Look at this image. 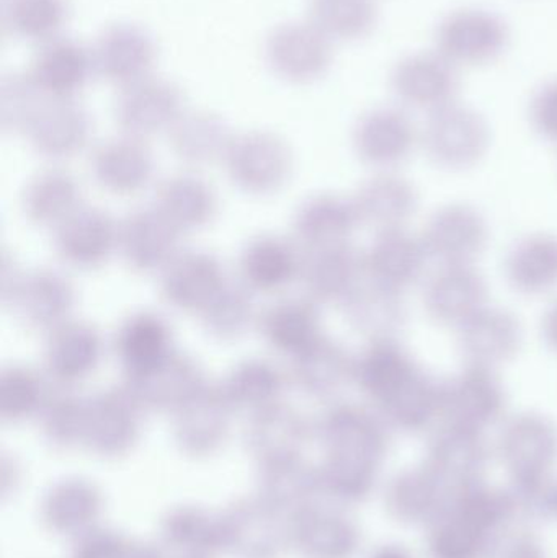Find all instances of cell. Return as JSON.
<instances>
[{"label":"cell","mask_w":557,"mask_h":558,"mask_svg":"<svg viewBox=\"0 0 557 558\" xmlns=\"http://www.w3.org/2000/svg\"><path fill=\"white\" fill-rule=\"evenodd\" d=\"M313 426L324 449L320 488L347 504L368 497L388 452L389 428L378 412L334 403Z\"/></svg>","instance_id":"obj_1"},{"label":"cell","mask_w":557,"mask_h":558,"mask_svg":"<svg viewBox=\"0 0 557 558\" xmlns=\"http://www.w3.org/2000/svg\"><path fill=\"white\" fill-rule=\"evenodd\" d=\"M517 517L510 492L480 484L450 501L428 526L432 558H486L491 544Z\"/></svg>","instance_id":"obj_2"},{"label":"cell","mask_w":557,"mask_h":558,"mask_svg":"<svg viewBox=\"0 0 557 558\" xmlns=\"http://www.w3.org/2000/svg\"><path fill=\"white\" fill-rule=\"evenodd\" d=\"M422 146L434 166L448 172H464L486 157L491 128L480 111L457 101L428 114Z\"/></svg>","instance_id":"obj_3"},{"label":"cell","mask_w":557,"mask_h":558,"mask_svg":"<svg viewBox=\"0 0 557 558\" xmlns=\"http://www.w3.org/2000/svg\"><path fill=\"white\" fill-rule=\"evenodd\" d=\"M222 166L241 192L270 196L290 182L294 159L290 146L277 134L249 131L234 136Z\"/></svg>","instance_id":"obj_4"},{"label":"cell","mask_w":557,"mask_h":558,"mask_svg":"<svg viewBox=\"0 0 557 558\" xmlns=\"http://www.w3.org/2000/svg\"><path fill=\"white\" fill-rule=\"evenodd\" d=\"M499 456L513 485L548 484L557 462V428L548 416L525 412L504 425Z\"/></svg>","instance_id":"obj_5"},{"label":"cell","mask_w":557,"mask_h":558,"mask_svg":"<svg viewBox=\"0 0 557 558\" xmlns=\"http://www.w3.org/2000/svg\"><path fill=\"white\" fill-rule=\"evenodd\" d=\"M507 396L497 371L464 366L441 383V420L447 425L484 433L506 413Z\"/></svg>","instance_id":"obj_6"},{"label":"cell","mask_w":557,"mask_h":558,"mask_svg":"<svg viewBox=\"0 0 557 558\" xmlns=\"http://www.w3.org/2000/svg\"><path fill=\"white\" fill-rule=\"evenodd\" d=\"M143 407L126 387H111L87 399L82 446L101 458L126 456L140 441Z\"/></svg>","instance_id":"obj_7"},{"label":"cell","mask_w":557,"mask_h":558,"mask_svg":"<svg viewBox=\"0 0 557 558\" xmlns=\"http://www.w3.org/2000/svg\"><path fill=\"white\" fill-rule=\"evenodd\" d=\"M437 51L455 65H480L499 58L510 41L504 19L483 9H463L441 20Z\"/></svg>","instance_id":"obj_8"},{"label":"cell","mask_w":557,"mask_h":558,"mask_svg":"<svg viewBox=\"0 0 557 558\" xmlns=\"http://www.w3.org/2000/svg\"><path fill=\"white\" fill-rule=\"evenodd\" d=\"M421 238L431 262L440 267H467L486 251L489 225L474 206L451 203L432 215Z\"/></svg>","instance_id":"obj_9"},{"label":"cell","mask_w":557,"mask_h":558,"mask_svg":"<svg viewBox=\"0 0 557 558\" xmlns=\"http://www.w3.org/2000/svg\"><path fill=\"white\" fill-rule=\"evenodd\" d=\"M265 58L283 81L310 84L329 71L332 39L313 22L284 23L268 35Z\"/></svg>","instance_id":"obj_10"},{"label":"cell","mask_w":557,"mask_h":558,"mask_svg":"<svg viewBox=\"0 0 557 558\" xmlns=\"http://www.w3.org/2000/svg\"><path fill=\"white\" fill-rule=\"evenodd\" d=\"M185 113V98L173 82L146 77L121 90L117 123L123 134L147 141L170 133Z\"/></svg>","instance_id":"obj_11"},{"label":"cell","mask_w":557,"mask_h":558,"mask_svg":"<svg viewBox=\"0 0 557 558\" xmlns=\"http://www.w3.org/2000/svg\"><path fill=\"white\" fill-rule=\"evenodd\" d=\"M208 384L198 361L173 351L153 366L126 374L124 387L144 412L169 413L189 402Z\"/></svg>","instance_id":"obj_12"},{"label":"cell","mask_w":557,"mask_h":558,"mask_svg":"<svg viewBox=\"0 0 557 558\" xmlns=\"http://www.w3.org/2000/svg\"><path fill=\"white\" fill-rule=\"evenodd\" d=\"M483 435L445 423L432 439L424 465L450 495L451 500L483 484L489 461V449Z\"/></svg>","instance_id":"obj_13"},{"label":"cell","mask_w":557,"mask_h":558,"mask_svg":"<svg viewBox=\"0 0 557 558\" xmlns=\"http://www.w3.org/2000/svg\"><path fill=\"white\" fill-rule=\"evenodd\" d=\"M391 87L404 107L432 114L457 104L460 75L457 65L437 49L434 52H415L396 64Z\"/></svg>","instance_id":"obj_14"},{"label":"cell","mask_w":557,"mask_h":558,"mask_svg":"<svg viewBox=\"0 0 557 558\" xmlns=\"http://www.w3.org/2000/svg\"><path fill=\"white\" fill-rule=\"evenodd\" d=\"M56 254L75 270H97L118 254V221L107 211L82 203L52 229Z\"/></svg>","instance_id":"obj_15"},{"label":"cell","mask_w":557,"mask_h":558,"mask_svg":"<svg viewBox=\"0 0 557 558\" xmlns=\"http://www.w3.org/2000/svg\"><path fill=\"white\" fill-rule=\"evenodd\" d=\"M353 150L365 166L392 172L411 159L419 143L411 117L401 108L379 107L366 111L353 128Z\"/></svg>","instance_id":"obj_16"},{"label":"cell","mask_w":557,"mask_h":558,"mask_svg":"<svg viewBox=\"0 0 557 558\" xmlns=\"http://www.w3.org/2000/svg\"><path fill=\"white\" fill-rule=\"evenodd\" d=\"M104 351V338L98 328L71 318L45 335L43 373L52 386H78L98 369Z\"/></svg>","instance_id":"obj_17"},{"label":"cell","mask_w":557,"mask_h":558,"mask_svg":"<svg viewBox=\"0 0 557 558\" xmlns=\"http://www.w3.org/2000/svg\"><path fill=\"white\" fill-rule=\"evenodd\" d=\"M7 305L23 327L48 335L74 318L75 289L61 271L38 268L25 271Z\"/></svg>","instance_id":"obj_18"},{"label":"cell","mask_w":557,"mask_h":558,"mask_svg":"<svg viewBox=\"0 0 557 558\" xmlns=\"http://www.w3.org/2000/svg\"><path fill=\"white\" fill-rule=\"evenodd\" d=\"M180 234L154 206L118 221V254L137 274L159 275L179 254Z\"/></svg>","instance_id":"obj_19"},{"label":"cell","mask_w":557,"mask_h":558,"mask_svg":"<svg viewBox=\"0 0 557 558\" xmlns=\"http://www.w3.org/2000/svg\"><path fill=\"white\" fill-rule=\"evenodd\" d=\"M457 330L458 348L467 366L497 371L510 363L522 348L519 318L497 305L487 304Z\"/></svg>","instance_id":"obj_20"},{"label":"cell","mask_w":557,"mask_h":558,"mask_svg":"<svg viewBox=\"0 0 557 558\" xmlns=\"http://www.w3.org/2000/svg\"><path fill=\"white\" fill-rule=\"evenodd\" d=\"M159 278L160 294L167 304L196 315L229 281L221 262L205 251H180Z\"/></svg>","instance_id":"obj_21"},{"label":"cell","mask_w":557,"mask_h":558,"mask_svg":"<svg viewBox=\"0 0 557 558\" xmlns=\"http://www.w3.org/2000/svg\"><path fill=\"white\" fill-rule=\"evenodd\" d=\"M428 262L422 238L408 229L376 232L363 254L365 278L401 294L424 278Z\"/></svg>","instance_id":"obj_22"},{"label":"cell","mask_w":557,"mask_h":558,"mask_svg":"<svg viewBox=\"0 0 557 558\" xmlns=\"http://www.w3.org/2000/svg\"><path fill=\"white\" fill-rule=\"evenodd\" d=\"M234 413L219 386L206 384L172 415L173 438L186 454L203 458L213 454L228 438Z\"/></svg>","instance_id":"obj_23"},{"label":"cell","mask_w":557,"mask_h":558,"mask_svg":"<svg viewBox=\"0 0 557 558\" xmlns=\"http://www.w3.org/2000/svg\"><path fill=\"white\" fill-rule=\"evenodd\" d=\"M304 251L293 239L261 234L251 239L239 255V281L249 291L274 294L301 278Z\"/></svg>","instance_id":"obj_24"},{"label":"cell","mask_w":557,"mask_h":558,"mask_svg":"<svg viewBox=\"0 0 557 558\" xmlns=\"http://www.w3.org/2000/svg\"><path fill=\"white\" fill-rule=\"evenodd\" d=\"M156 58L154 39L136 25L110 26L92 48L95 72L123 88L150 77Z\"/></svg>","instance_id":"obj_25"},{"label":"cell","mask_w":557,"mask_h":558,"mask_svg":"<svg viewBox=\"0 0 557 558\" xmlns=\"http://www.w3.org/2000/svg\"><path fill=\"white\" fill-rule=\"evenodd\" d=\"M25 136L43 159L51 162L72 159L90 143V114L74 100L46 98Z\"/></svg>","instance_id":"obj_26"},{"label":"cell","mask_w":557,"mask_h":558,"mask_svg":"<svg viewBox=\"0 0 557 558\" xmlns=\"http://www.w3.org/2000/svg\"><path fill=\"white\" fill-rule=\"evenodd\" d=\"M278 508L262 498L235 505L219 518L222 547L241 558H278L290 543V527L284 530Z\"/></svg>","instance_id":"obj_27"},{"label":"cell","mask_w":557,"mask_h":558,"mask_svg":"<svg viewBox=\"0 0 557 558\" xmlns=\"http://www.w3.org/2000/svg\"><path fill=\"white\" fill-rule=\"evenodd\" d=\"M487 304L489 288L474 265L440 267L425 284V312L444 327L460 328Z\"/></svg>","instance_id":"obj_28"},{"label":"cell","mask_w":557,"mask_h":558,"mask_svg":"<svg viewBox=\"0 0 557 558\" xmlns=\"http://www.w3.org/2000/svg\"><path fill=\"white\" fill-rule=\"evenodd\" d=\"M90 170L95 182L105 192L131 196L153 183L156 162L146 141L121 134L94 150Z\"/></svg>","instance_id":"obj_29"},{"label":"cell","mask_w":557,"mask_h":558,"mask_svg":"<svg viewBox=\"0 0 557 558\" xmlns=\"http://www.w3.org/2000/svg\"><path fill=\"white\" fill-rule=\"evenodd\" d=\"M290 543L304 558H350L359 549L360 533L342 511L307 501L294 511Z\"/></svg>","instance_id":"obj_30"},{"label":"cell","mask_w":557,"mask_h":558,"mask_svg":"<svg viewBox=\"0 0 557 558\" xmlns=\"http://www.w3.org/2000/svg\"><path fill=\"white\" fill-rule=\"evenodd\" d=\"M301 282L317 304L340 305L365 279L363 254L350 244L304 252Z\"/></svg>","instance_id":"obj_31"},{"label":"cell","mask_w":557,"mask_h":558,"mask_svg":"<svg viewBox=\"0 0 557 558\" xmlns=\"http://www.w3.org/2000/svg\"><path fill=\"white\" fill-rule=\"evenodd\" d=\"M311 435H314V426L303 413L281 400L252 413L245 439L249 451L261 465H267L300 459Z\"/></svg>","instance_id":"obj_32"},{"label":"cell","mask_w":557,"mask_h":558,"mask_svg":"<svg viewBox=\"0 0 557 558\" xmlns=\"http://www.w3.org/2000/svg\"><path fill=\"white\" fill-rule=\"evenodd\" d=\"M94 71L92 51L74 39L56 36L43 43L29 75L46 98L74 100Z\"/></svg>","instance_id":"obj_33"},{"label":"cell","mask_w":557,"mask_h":558,"mask_svg":"<svg viewBox=\"0 0 557 558\" xmlns=\"http://www.w3.org/2000/svg\"><path fill=\"white\" fill-rule=\"evenodd\" d=\"M360 226L375 232L408 229L419 209L417 189L404 177L379 172L366 180L352 198Z\"/></svg>","instance_id":"obj_34"},{"label":"cell","mask_w":557,"mask_h":558,"mask_svg":"<svg viewBox=\"0 0 557 558\" xmlns=\"http://www.w3.org/2000/svg\"><path fill=\"white\" fill-rule=\"evenodd\" d=\"M257 328L268 348L288 357L324 337L319 304L307 295L271 302L258 315Z\"/></svg>","instance_id":"obj_35"},{"label":"cell","mask_w":557,"mask_h":558,"mask_svg":"<svg viewBox=\"0 0 557 558\" xmlns=\"http://www.w3.org/2000/svg\"><path fill=\"white\" fill-rule=\"evenodd\" d=\"M360 226L352 198L334 193L311 196L294 215V241L304 252L350 244Z\"/></svg>","instance_id":"obj_36"},{"label":"cell","mask_w":557,"mask_h":558,"mask_svg":"<svg viewBox=\"0 0 557 558\" xmlns=\"http://www.w3.org/2000/svg\"><path fill=\"white\" fill-rule=\"evenodd\" d=\"M290 360V380L304 396L332 399L353 383L355 356L330 338H319Z\"/></svg>","instance_id":"obj_37"},{"label":"cell","mask_w":557,"mask_h":558,"mask_svg":"<svg viewBox=\"0 0 557 558\" xmlns=\"http://www.w3.org/2000/svg\"><path fill=\"white\" fill-rule=\"evenodd\" d=\"M154 208L180 232L202 231L218 215V196L206 180L196 173H177L159 183Z\"/></svg>","instance_id":"obj_38"},{"label":"cell","mask_w":557,"mask_h":558,"mask_svg":"<svg viewBox=\"0 0 557 558\" xmlns=\"http://www.w3.org/2000/svg\"><path fill=\"white\" fill-rule=\"evenodd\" d=\"M375 409L389 429L409 435L425 432L441 418V383L419 366Z\"/></svg>","instance_id":"obj_39"},{"label":"cell","mask_w":557,"mask_h":558,"mask_svg":"<svg viewBox=\"0 0 557 558\" xmlns=\"http://www.w3.org/2000/svg\"><path fill=\"white\" fill-rule=\"evenodd\" d=\"M417 367V361L399 343L398 338L370 340L353 360V384L376 407L388 399Z\"/></svg>","instance_id":"obj_40"},{"label":"cell","mask_w":557,"mask_h":558,"mask_svg":"<svg viewBox=\"0 0 557 558\" xmlns=\"http://www.w3.org/2000/svg\"><path fill=\"white\" fill-rule=\"evenodd\" d=\"M113 348L124 374L136 373L175 351L172 327L157 312H134L118 328Z\"/></svg>","instance_id":"obj_41"},{"label":"cell","mask_w":557,"mask_h":558,"mask_svg":"<svg viewBox=\"0 0 557 558\" xmlns=\"http://www.w3.org/2000/svg\"><path fill=\"white\" fill-rule=\"evenodd\" d=\"M170 147L185 166L222 162L234 136L226 121L211 111H185L170 130Z\"/></svg>","instance_id":"obj_42"},{"label":"cell","mask_w":557,"mask_h":558,"mask_svg":"<svg viewBox=\"0 0 557 558\" xmlns=\"http://www.w3.org/2000/svg\"><path fill=\"white\" fill-rule=\"evenodd\" d=\"M342 308L353 330L368 338V341L398 338L396 335L404 327V294L366 278L343 302Z\"/></svg>","instance_id":"obj_43"},{"label":"cell","mask_w":557,"mask_h":558,"mask_svg":"<svg viewBox=\"0 0 557 558\" xmlns=\"http://www.w3.org/2000/svg\"><path fill=\"white\" fill-rule=\"evenodd\" d=\"M81 205V185L71 173L59 167H49L36 173L23 190V215L38 228L52 231Z\"/></svg>","instance_id":"obj_44"},{"label":"cell","mask_w":557,"mask_h":558,"mask_svg":"<svg viewBox=\"0 0 557 558\" xmlns=\"http://www.w3.org/2000/svg\"><path fill=\"white\" fill-rule=\"evenodd\" d=\"M450 501V495L425 465L396 475L385 497L386 508L395 520L425 526H431Z\"/></svg>","instance_id":"obj_45"},{"label":"cell","mask_w":557,"mask_h":558,"mask_svg":"<svg viewBox=\"0 0 557 558\" xmlns=\"http://www.w3.org/2000/svg\"><path fill=\"white\" fill-rule=\"evenodd\" d=\"M506 278L523 295H542L557 288V238L530 234L512 245L506 257Z\"/></svg>","instance_id":"obj_46"},{"label":"cell","mask_w":557,"mask_h":558,"mask_svg":"<svg viewBox=\"0 0 557 558\" xmlns=\"http://www.w3.org/2000/svg\"><path fill=\"white\" fill-rule=\"evenodd\" d=\"M287 376L280 367L261 357L241 361L235 364L222 383V396L234 412L255 413L281 402Z\"/></svg>","instance_id":"obj_47"},{"label":"cell","mask_w":557,"mask_h":558,"mask_svg":"<svg viewBox=\"0 0 557 558\" xmlns=\"http://www.w3.org/2000/svg\"><path fill=\"white\" fill-rule=\"evenodd\" d=\"M101 510V497L90 482L68 478L59 482L43 501V520L49 530L77 534L87 530Z\"/></svg>","instance_id":"obj_48"},{"label":"cell","mask_w":557,"mask_h":558,"mask_svg":"<svg viewBox=\"0 0 557 558\" xmlns=\"http://www.w3.org/2000/svg\"><path fill=\"white\" fill-rule=\"evenodd\" d=\"M258 315L254 292L241 281H228L198 317L209 337L231 343L245 337L252 327H257Z\"/></svg>","instance_id":"obj_49"},{"label":"cell","mask_w":557,"mask_h":558,"mask_svg":"<svg viewBox=\"0 0 557 558\" xmlns=\"http://www.w3.org/2000/svg\"><path fill=\"white\" fill-rule=\"evenodd\" d=\"M52 384L45 373L12 364L0 374V418L5 423H20L38 418Z\"/></svg>","instance_id":"obj_50"},{"label":"cell","mask_w":557,"mask_h":558,"mask_svg":"<svg viewBox=\"0 0 557 558\" xmlns=\"http://www.w3.org/2000/svg\"><path fill=\"white\" fill-rule=\"evenodd\" d=\"M87 399L74 387L52 386L38 420L43 436L58 449H71L84 441Z\"/></svg>","instance_id":"obj_51"},{"label":"cell","mask_w":557,"mask_h":558,"mask_svg":"<svg viewBox=\"0 0 557 558\" xmlns=\"http://www.w3.org/2000/svg\"><path fill=\"white\" fill-rule=\"evenodd\" d=\"M311 22L330 39L356 41L378 22L376 0H310Z\"/></svg>","instance_id":"obj_52"},{"label":"cell","mask_w":557,"mask_h":558,"mask_svg":"<svg viewBox=\"0 0 557 558\" xmlns=\"http://www.w3.org/2000/svg\"><path fill=\"white\" fill-rule=\"evenodd\" d=\"M68 0H5L3 22L19 38L48 41L68 22Z\"/></svg>","instance_id":"obj_53"},{"label":"cell","mask_w":557,"mask_h":558,"mask_svg":"<svg viewBox=\"0 0 557 558\" xmlns=\"http://www.w3.org/2000/svg\"><path fill=\"white\" fill-rule=\"evenodd\" d=\"M46 97L29 74H10L0 84V126L7 134H25Z\"/></svg>","instance_id":"obj_54"},{"label":"cell","mask_w":557,"mask_h":558,"mask_svg":"<svg viewBox=\"0 0 557 558\" xmlns=\"http://www.w3.org/2000/svg\"><path fill=\"white\" fill-rule=\"evenodd\" d=\"M75 558H169L162 550L149 549L114 534H92Z\"/></svg>","instance_id":"obj_55"},{"label":"cell","mask_w":557,"mask_h":558,"mask_svg":"<svg viewBox=\"0 0 557 558\" xmlns=\"http://www.w3.org/2000/svg\"><path fill=\"white\" fill-rule=\"evenodd\" d=\"M486 558H546V553L532 533L507 526L491 544Z\"/></svg>","instance_id":"obj_56"},{"label":"cell","mask_w":557,"mask_h":558,"mask_svg":"<svg viewBox=\"0 0 557 558\" xmlns=\"http://www.w3.org/2000/svg\"><path fill=\"white\" fill-rule=\"evenodd\" d=\"M530 120L543 140L557 144V78L546 82L533 95Z\"/></svg>","instance_id":"obj_57"},{"label":"cell","mask_w":557,"mask_h":558,"mask_svg":"<svg viewBox=\"0 0 557 558\" xmlns=\"http://www.w3.org/2000/svg\"><path fill=\"white\" fill-rule=\"evenodd\" d=\"M25 271L20 270L19 265L15 264V258H10L9 255H3L2 260V301L3 304H9L12 299L13 292L19 288Z\"/></svg>","instance_id":"obj_58"},{"label":"cell","mask_w":557,"mask_h":558,"mask_svg":"<svg viewBox=\"0 0 557 558\" xmlns=\"http://www.w3.org/2000/svg\"><path fill=\"white\" fill-rule=\"evenodd\" d=\"M542 337L546 347L557 354V301L553 302L543 315Z\"/></svg>","instance_id":"obj_59"},{"label":"cell","mask_w":557,"mask_h":558,"mask_svg":"<svg viewBox=\"0 0 557 558\" xmlns=\"http://www.w3.org/2000/svg\"><path fill=\"white\" fill-rule=\"evenodd\" d=\"M370 558H412L409 556L408 553H405L404 549H401V547H395V546H388V547H382V549L376 550L375 554H373Z\"/></svg>","instance_id":"obj_60"},{"label":"cell","mask_w":557,"mask_h":558,"mask_svg":"<svg viewBox=\"0 0 557 558\" xmlns=\"http://www.w3.org/2000/svg\"><path fill=\"white\" fill-rule=\"evenodd\" d=\"M555 510H556V517H557V485L555 490Z\"/></svg>","instance_id":"obj_61"}]
</instances>
